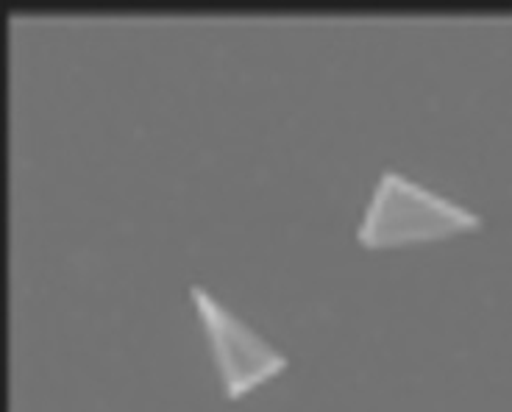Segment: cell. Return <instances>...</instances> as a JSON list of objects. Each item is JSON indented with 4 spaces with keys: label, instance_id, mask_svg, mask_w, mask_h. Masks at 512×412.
<instances>
[{
    "label": "cell",
    "instance_id": "6da1fadb",
    "mask_svg": "<svg viewBox=\"0 0 512 412\" xmlns=\"http://www.w3.org/2000/svg\"><path fill=\"white\" fill-rule=\"evenodd\" d=\"M476 223L479 218L471 209L426 190L398 170H384L357 237L365 245H398L471 229Z\"/></svg>",
    "mask_w": 512,
    "mask_h": 412
},
{
    "label": "cell",
    "instance_id": "7a4b0ae2",
    "mask_svg": "<svg viewBox=\"0 0 512 412\" xmlns=\"http://www.w3.org/2000/svg\"><path fill=\"white\" fill-rule=\"evenodd\" d=\"M192 296L206 323V332L212 337L226 396H243L245 390H251L268 376L279 374L287 365L284 354H279L270 343L251 332V326L237 321L201 287H192Z\"/></svg>",
    "mask_w": 512,
    "mask_h": 412
}]
</instances>
